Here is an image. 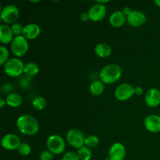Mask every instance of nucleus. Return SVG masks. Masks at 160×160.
Returning <instances> with one entry per match:
<instances>
[{
	"label": "nucleus",
	"instance_id": "obj_1",
	"mask_svg": "<svg viewBox=\"0 0 160 160\" xmlns=\"http://www.w3.org/2000/svg\"><path fill=\"white\" fill-rule=\"evenodd\" d=\"M17 127L22 134L26 135H34L39 131V123L37 119L28 114H24L17 118Z\"/></svg>",
	"mask_w": 160,
	"mask_h": 160
},
{
	"label": "nucleus",
	"instance_id": "obj_2",
	"mask_svg": "<svg viewBox=\"0 0 160 160\" xmlns=\"http://www.w3.org/2000/svg\"><path fill=\"white\" fill-rule=\"evenodd\" d=\"M122 76V69L115 63L107 64L101 70L99 73L100 81L104 84H111L116 83Z\"/></svg>",
	"mask_w": 160,
	"mask_h": 160
},
{
	"label": "nucleus",
	"instance_id": "obj_3",
	"mask_svg": "<svg viewBox=\"0 0 160 160\" xmlns=\"http://www.w3.org/2000/svg\"><path fill=\"white\" fill-rule=\"evenodd\" d=\"M25 64L17 57H12L3 65V69L6 74L11 78L20 77L23 73Z\"/></svg>",
	"mask_w": 160,
	"mask_h": 160
},
{
	"label": "nucleus",
	"instance_id": "obj_4",
	"mask_svg": "<svg viewBox=\"0 0 160 160\" xmlns=\"http://www.w3.org/2000/svg\"><path fill=\"white\" fill-rule=\"evenodd\" d=\"M11 52L17 58L24 56L28 51L29 44L28 39L25 38L23 35L14 37V39L10 44Z\"/></svg>",
	"mask_w": 160,
	"mask_h": 160
},
{
	"label": "nucleus",
	"instance_id": "obj_5",
	"mask_svg": "<svg viewBox=\"0 0 160 160\" xmlns=\"http://www.w3.org/2000/svg\"><path fill=\"white\" fill-rule=\"evenodd\" d=\"M46 145L48 150L52 154H62L66 148V143L64 139L58 134H52L47 139Z\"/></svg>",
	"mask_w": 160,
	"mask_h": 160
},
{
	"label": "nucleus",
	"instance_id": "obj_6",
	"mask_svg": "<svg viewBox=\"0 0 160 160\" xmlns=\"http://www.w3.org/2000/svg\"><path fill=\"white\" fill-rule=\"evenodd\" d=\"M20 17V10L18 7L13 4L6 5L2 8L1 11V20L6 24L16 23Z\"/></svg>",
	"mask_w": 160,
	"mask_h": 160
},
{
	"label": "nucleus",
	"instance_id": "obj_7",
	"mask_svg": "<svg viewBox=\"0 0 160 160\" xmlns=\"http://www.w3.org/2000/svg\"><path fill=\"white\" fill-rule=\"evenodd\" d=\"M67 142L74 148H81L84 145L86 137L84 135L82 131L78 129H70L67 133Z\"/></svg>",
	"mask_w": 160,
	"mask_h": 160
},
{
	"label": "nucleus",
	"instance_id": "obj_8",
	"mask_svg": "<svg viewBox=\"0 0 160 160\" xmlns=\"http://www.w3.org/2000/svg\"><path fill=\"white\" fill-rule=\"evenodd\" d=\"M134 95V88L128 83L119 85L115 91V97L119 101H127Z\"/></svg>",
	"mask_w": 160,
	"mask_h": 160
},
{
	"label": "nucleus",
	"instance_id": "obj_9",
	"mask_svg": "<svg viewBox=\"0 0 160 160\" xmlns=\"http://www.w3.org/2000/svg\"><path fill=\"white\" fill-rule=\"evenodd\" d=\"M106 11L107 9H106L105 5L96 2L91 6L90 9L88 11V13L89 19L92 21L98 22L102 20L106 17Z\"/></svg>",
	"mask_w": 160,
	"mask_h": 160
},
{
	"label": "nucleus",
	"instance_id": "obj_10",
	"mask_svg": "<svg viewBox=\"0 0 160 160\" xmlns=\"http://www.w3.org/2000/svg\"><path fill=\"white\" fill-rule=\"evenodd\" d=\"M146 20L145 14L140 10H132L127 17V22L133 28H139L142 26L145 23Z\"/></svg>",
	"mask_w": 160,
	"mask_h": 160
},
{
	"label": "nucleus",
	"instance_id": "obj_11",
	"mask_svg": "<svg viewBox=\"0 0 160 160\" xmlns=\"http://www.w3.org/2000/svg\"><path fill=\"white\" fill-rule=\"evenodd\" d=\"M20 144V138L15 134H7L2 139V146L9 151L17 149Z\"/></svg>",
	"mask_w": 160,
	"mask_h": 160
},
{
	"label": "nucleus",
	"instance_id": "obj_12",
	"mask_svg": "<svg viewBox=\"0 0 160 160\" xmlns=\"http://www.w3.org/2000/svg\"><path fill=\"white\" fill-rule=\"evenodd\" d=\"M126 156V148L120 142L112 144L109 150V158L111 160H123Z\"/></svg>",
	"mask_w": 160,
	"mask_h": 160
},
{
	"label": "nucleus",
	"instance_id": "obj_13",
	"mask_svg": "<svg viewBox=\"0 0 160 160\" xmlns=\"http://www.w3.org/2000/svg\"><path fill=\"white\" fill-rule=\"evenodd\" d=\"M145 101L149 107H157L160 104V91L156 88L148 89L145 95Z\"/></svg>",
	"mask_w": 160,
	"mask_h": 160
},
{
	"label": "nucleus",
	"instance_id": "obj_14",
	"mask_svg": "<svg viewBox=\"0 0 160 160\" xmlns=\"http://www.w3.org/2000/svg\"><path fill=\"white\" fill-rule=\"evenodd\" d=\"M144 125L146 130L152 133H158L160 131V117L156 114H151L145 117Z\"/></svg>",
	"mask_w": 160,
	"mask_h": 160
},
{
	"label": "nucleus",
	"instance_id": "obj_15",
	"mask_svg": "<svg viewBox=\"0 0 160 160\" xmlns=\"http://www.w3.org/2000/svg\"><path fill=\"white\" fill-rule=\"evenodd\" d=\"M41 34V28L37 23H28L23 27L22 35L28 40H34L37 38Z\"/></svg>",
	"mask_w": 160,
	"mask_h": 160
},
{
	"label": "nucleus",
	"instance_id": "obj_16",
	"mask_svg": "<svg viewBox=\"0 0 160 160\" xmlns=\"http://www.w3.org/2000/svg\"><path fill=\"white\" fill-rule=\"evenodd\" d=\"M127 21V16L122 11L117 10L109 17V23L113 28H120Z\"/></svg>",
	"mask_w": 160,
	"mask_h": 160
},
{
	"label": "nucleus",
	"instance_id": "obj_17",
	"mask_svg": "<svg viewBox=\"0 0 160 160\" xmlns=\"http://www.w3.org/2000/svg\"><path fill=\"white\" fill-rule=\"evenodd\" d=\"M14 34L12 33L11 27L7 24H2L0 26V41L2 44H9L14 39Z\"/></svg>",
	"mask_w": 160,
	"mask_h": 160
},
{
	"label": "nucleus",
	"instance_id": "obj_18",
	"mask_svg": "<svg viewBox=\"0 0 160 160\" xmlns=\"http://www.w3.org/2000/svg\"><path fill=\"white\" fill-rule=\"evenodd\" d=\"M95 52L98 57L107 58L112 54V48L108 44L99 43L95 46Z\"/></svg>",
	"mask_w": 160,
	"mask_h": 160
},
{
	"label": "nucleus",
	"instance_id": "obj_19",
	"mask_svg": "<svg viewBox=\"0 0 160 160\" xmlns=\"http://www.w3.org/2000/svg\"><path fill=\"white\" fill-rule=\"evenodd\" d=\"M5 99L6 101V104L12 108L19 107L22 104V102H23V98H22L21 95H19L18 93H16V92L8 94Z\"/></svg>",
	"mask_w": 160,
	"mask_h": 160
},
{
	"label": "nucleus",
	"instance_id": "obj_20",
	"mask_svg": "<svg viewBox=\"0 0 160 160\" xmlns=\"http://www.w3.org/2000/svg\"><path fill=\"white\" fill-rule=\"evenodd\" d=\"M89 90H90L91 94L95 95V96L101 95L105 90V84L102 81H100V80L94 81L91 84Z\"/></svg>",
	"mask_w": 160,
	"mask_h": 160
},
{
	"label": "nucleus",
	"instance_id": "obj_21",
	"mask_svg": "<svg viewBox=\"0 0 160 160\" xmlns=\"http://www.w3.org/2000/svg\"><path fill=\"white\" fill-rule=\"evenodd\" d=\"M39 66L34 62H29L25 64L23 73L25 75L28 77H34L37 75L39 72Z\"/></svg>",
	"mask_w": 160,
	"mask_h": 160
},
{
	"label": "nucleus",
	"instance_id": "obj_22",
	"mask_svg": "<svg viewBox=\"0 0 160 160\" xmlns=\"http://www.w3.org/2000/svg\"><path fill=\"white\" fill-rule=\"evenodd\" d=\"M77 154L81 160H90L92 156V152L91 149L85 145L79 148Z\"/></svg>",
	"mask_w": 160,
	"mask_h": 160
},
{
	"label": "nucleus",
	"instance_id": "obj_23",
	"mask_svg": "<svg viewBox=\"0 0 160 160\" xmlns=\"http://www.w3.org/2000/svg\"><path fill=\"white\" fill-rule=\"evenodd\" d=\"M32 105L34 106V109H38V110H42L45 109L47 106L46 100L43 98V97H36L32 102Z\"/></svg>",
	"mask_w": 160,
	"mask_h": 160
},
{
	"label": "nucleus",
	"instance_id": "obj_24",
	"mask_svg": "<svg viewBox=\"0 0 160 160\" xmlns=\"http://www.w3.org/2000/svg\"><path fill=\"white\" fill-rule=\"evenodd\" d=\"M99 143V139L95 135H89L86 137L85 142H84V145L88 147L89 148H95Z\"/></svg>",
	"mask_w": 160,
	"mask_h": 160
},
{
	"label": "nucleus",
	"instance_id": "obj_25",
	"mask_svg": "<svg viewBox=\"0 0 160 160\" xmlns=\"http://www.w3.org/2000/svg\"><path fill=\"white\" fill-rule=\"evenodd\" d=\"M17 152L20 155L23 156H28L31 152V147L29 144L23 142L20 145V146L17 148Z\"/></svg>",
	"mask_w": 160,
	"mask_h": 160
},
{
	"label": "nucleus",
	"instance_id": "obj_26",
	"mask_svg": "<svg viewBox=\"0 0 160 160\" xmlns=\"http://www.w3.org/2000/svg\"><path fill=\"white\" fill-rule=\"evenodd\" d=\"M9 60V51L5 46L0 47V65H4Z\"/></svg>",
	"mask_w": 160,
	"mask_h": 160
},
{
	"label": "nucleus",
	"instance_id": "obj_27",
	"mask_svg": "<svg viewBox=\"0 0 160 160\" xmlns=\"http://www.w3.org/2000/svg\"><path fill=\"white\" fill-rule=\"evenodd\" d=\"M11 29H12V33H13L14 35H15V37H17V36H20L23 34V27L21 23H18V22H16V23H12V24L11 25Z\"/></svg>",
	"mask_w": 160,
	"mask_h": 160
},
{
	"label": "nucleus",
	"instance_id": "obj_28",
	"mask_svg": "<svg viewBox=\"0 0 160 160\" xmlns=\"http://www.w3.org/2000/svg\"><path fill=\"white\" fill-rule=\"evenodd\" d=\"M53 155L49 150H43L40 153V160H52Z\"/></svg>",
	"mask_w": 160,
	"mask_h": 160
},
{
	"label": "nucleus",
	"instance_id": "obj_29",
	"mask_svg": "<svg viewBox=\"0 0 160 160\" xmlns=\"http://www.w3.org/2000/svg\"><path fill=\"white\" fill-rule=\"evenodd\" d=\"M62 160H81L78 157V154L73 152H68L62 156Z\"/></svg>",
	"mask_w": 160,
	"mask_h": 160
},
{
	"label": "nucleus",
	"instance_id": "obj_30",
	"mask_svg": "<svg viewBox=\"0 0 160 160\" xmlns=\"http://www.w3.org/2000/svg\"><path fill=\"white\" fill-rule=\"evenodd\" d=\"M14 88L12 84H4L1 88V92L3 93H12V91L13 90Z\"/></svg>",
	"mask_w": 160,
	"mask_h": 160
},
{
	"label": "nucleus",
	"instance_id": "obj_31",
	"mask_svg": "<svg viewBox=\"0 0 160 160\" xmlns=\"http://www.w3.org/2000/svg\"><path fill=\"white\" fill-rule=\"evenodd\" d=\"M144 92V89L142 87L138 86V87L134 88V95H142Z\"/></svg>",
	"mask_w": 160,
	"mask_h": 160
},
{
	"label": "nucleus",
	"instance_id": "obj_32",
	"mask_svg": "<svg viewBox=\"0 0 160 160\" xmlns=\"http://www.w3.org/2000/svg\"><path fill=\"white\" fill-rule=\"evenodd\" d=\"M80 19H81V21H84V22L90 20V19H89V16H88V12H82V13L80 15Z\"/></svg>",
	"mask_w": 160,
	"mask_h": 160
},
{
	"label": "nucleus",
	"instance_id": "obj_33",
	"mask_svg": "<svg viewBox=\"0 0 160 160\" xmlns=\"http://www.w3.org/2000/svg\"><path fill=\"white\" fill-rule=\"evenodd\" d=\"M131 11H132V10H131V8H130V7H128V6H126V7H124V8H123V10H122V12H123V13H124L125 15H126L127 17H128V16L129 15L130 13H131Z\"/></svg>",
	"mask_w": 160,
	"mask_h": 160
},
{
	"label": "nucleus",
	"instance_id": "obj_34",
	"mask_svg": "<svg viewBox=\"0 0 160 160\" xmlns=\"http://www.w3.org/2000/svg\"><path fill=\"white\" fill-rule=\"evenodd\" d=\"M6 104V99H4V98H0V108L2 109Z\"/></svg>",
	"mask_w": 160,
	"mask_h": 160
},
{
	"label": "nucleus",
	"instance_id": "obj_35",
	"mask_svg": "<svg viewBox=\"0 0 160 160\" xmlns=\"http://www.w3.org/2000/svg\"><path fill=\"white\" fill-rule=\"evenodd\" d=\"M154 4L156 5L158 7H160V0H155Z\"/></svg>",
	"mask_w": 160,
	"mask_h": 160
},
{
	"label": "nucleus",
	"instance_id": "obj_36",
	"mask_svg": "<svg viewBox=\"0 0 160 160\" xmlns=\"http://www.w3.org/2000/svg\"><path fill=\"white\" fill-rule=\"evenodd\" d=\"M104 160H111L110 159H109V157H107V158H105V159H104Z\"/></svg>",
	"mask_w": 160,
	"mask_h": 160
}]
</instances>
